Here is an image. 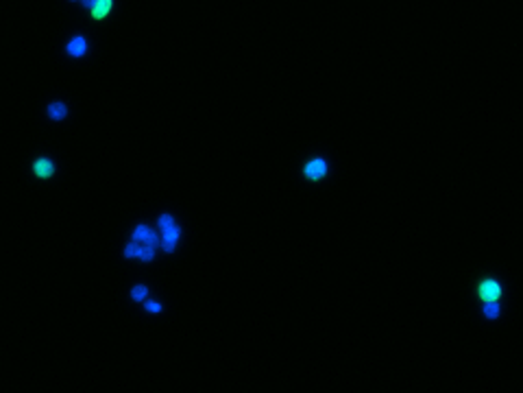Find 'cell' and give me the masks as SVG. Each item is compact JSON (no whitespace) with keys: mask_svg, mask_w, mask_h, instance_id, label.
I'll return each instance as SVG.
<instances>
[{"mask_svg":"<svg viewBox=\"0 0 523 393\" xmlns=\"http://www.w3.org/2000/svg\"><path fill=\"white\" fill-rule=\"evenodd\" d=\"M144 245H149V247H157V234H153V231H149V236L144 238Z\"/></svg>","mask_w":523,"mask_h":393,"instance_id":"obj_14","label":"cell"},{"mask_svg":"<svg viewBox=\"0 0 523 393\" xmlns=\"http://www.w3.org/2000/svg\"><path fill=\"white\" fill-rule=\"evenodd\" d=\"M325 175H327V164H325L323 160H312V162L306 166V177L308 179L318 181V179H323Z\"/></svg>","mask_w":523,"mask_h":393,"instance_id":"obj_2","label":"cell"},{"mask_svg":"<svg viewBox=\"0 0 523 393\" xmlns=\"http://www.w3.org/2000/svg\"><path fill=\"white\" fill-rule=\"evenodd\" d=\"M480 297L484 301H497L501 297V286L495 280H486L480 284Z\"/></svg>","mask_w":523,"mask_h":393,"instance_id":"obj_1","label":"cell"},{"mask_svg":"<svg viewBox=\"0 0 523 393\" xmlns=\"http://www.w3.org/2000/svg\"><path fill=\"white\" fill-rule=\"evenodd\" d=\"M81 2H83V7H85V9H92L96 0H81Z\"/></svg>","mask_w":523,"mask_h":393,"instance_id":"obj_17","label":"cell"},{"mask_svg":"<svg viewBox=\"0 0 523 393\" xmlns=\"http://www.w3.org/2000/svg\"><path fill=\"white\" fill-rule=\"evenodd\" d=\"M175 223V219H172V216H168V214H164L159 219V229H166V228H170V225Z\"/></svg>","mask_w":523,"mask_h":393,"instance_id":"obj_13","label":"cell"},{"mask_svg":"<svg viewBox=\"0 0 523 393\" xmlns=\"http://www.w3.org/2000/svg\"><path fill=\"white\" fill-rule=\"evenodd\" d=\"M90 11H92V18L94 20H103L111 11V0H96L94 7L90 9Z\"/></svg>","mask_w":523,"mask_h":393,"instance_id":"obj_4","label":"cell"},{"mask_svg":"<svg viewBox=\"0 0 523 393\" xmlns=\"http://www.w3.org/2000/svg\"><path fill=\"white\" fill-rule=\"evenodd\" d=\"M65 50H68V55H72V57H83L85 50H88V42H85V37L77 35L74 39H70V42H68Z\"/></svg>","mask_w":523,"mask_h":393,"instance_id":"obj_3","label":"cell"},{"mask_svg":"<svg viewBox=\"0 0 523 393\" xmlns=\"http://www.w3.org/2000/svg\"><path fill=\"white\" fill-rule=\"evenodd\" d=\"M146 310H149V312H159L161 306L157 304V301H149V304H146Z\"/></svg>","mask_w":523,"mask_h":393,"instance_id":"obj_16","label":"cell"},{"mask_svg":"<svg viewBox=\"0 0 523 393\" xmlns=\"http://www.w3.org/2000/svg\"><path fill=\"white\" fill-rule=\"evenodd\" d=\"M153 256H155V251H153V247H149V245H144V247H140V256H138V258H140V260H144V262H151V260H153Z\"/></svg>","mask_w":523,"mask_h":393,"instance_id":"obj_9","label":"cell"},{"mask_svg":"<svg viewBox=\"0 0 523 393\" xmlns=\"http://www.w3.org/2000/svg\"><path fill=\"white\" fill-rule=\"evenodd\" d=\"M53 173H55V166L50 164L48 160H37V162H35V175H37V177L48 179Z\"/></svg>","mask_w":523,"mask_h":393,"instance_id":"obj_5","label":"cell"},{"mask_svg":"<svg viewBox=\"0 0 523 393\" xmlns=\"http://www.w3.org/2000/svg\"><path fill=\"white\" fill-rule=\"evenodd\" d=\"M146 293H149V289H146V286H135V289L131 291V297H133L135 301H142L146 297Z\"/></svg>","mask_w":523,"mask_h":393,"instance_id":"obj_11","label":"cell"},{"mask_svg":"<svg viewBox=\"0 0 523 393\" xmlns=\"http://www.w3.org/2000/svg\"><path fill=\"white\" fill-rule=\"evenodd\" d=\"M149 231H151V229L146 228V225H140V228H135V229H133V240H135V243H138V240L142 243V240H144L146 236H149Z\"/></svg>","mask_w":523,"mask_h":393,"instance_id":"obj_10","label":"cell"},{"mask_svg":"<svg viewBox=\"0 0 523 393\" xmlns=\"http://www.w3.org/2000/svg\"><path fill=\"white\" fill-rule=\"evenodd\" d=\"M161 247H164V251H175L177 240H168V238H164V240H161Z\"/></svg>","mask_w":523,"mask_h":393,"instance_id":"obj_15","label":"cell"},{"mask_svg":"<svg viewBox=\"0 0 523 393\" xmlns=\"http://www.w3.org/2000/svg\"><path fill=\"white\" fill-rule=\"evenodd\" d=\"M484 315L489 317V319H495V317L499 315V306H497V301H486V306H484Z\"/></svg>","mask_w":523,"mask_h":393,"instance_id":"obj_8","label":"cell"},{"mask_svg":"<svg viewBox=\"0 0 523 393\" xmlns=\"http://www.w3.org/2000/svg\"><path fill=\"white\" fill-rule=\"evenodd\" d=\"M161 234H164V238H168V240H179V234H181V229L177 228L175 223L170 225V228H166V229H161Z\"/></svg>","mask_w":523,"mask_h":393,"instance_id":"obj_7","label":"cell"},{"mask_svg":"<svg viewBox=\"0 0 523 393\" xmlns=\"http://www.w3.org/2000/svg\"><path fill=\"white\" fill-rule=\"evenodd\" d=\"M65 114H68V109H65L63 103H50L48 105V116L53 120H62V118H65Z\"/></svg>","mask_w":523,"mask_h":393,"instance_id":"obj_6","label":"cell"},{"mask_svg":"<svg viewBox=\"0 0 523 393\" xmlns=\"http://www.w3.org/2000/svg\"><path fill=\"white\" fill-rule=\"evenodd\" d=\"M124 256H126V258H133V256H140V245H138V243H131V245H126Z\"/></svg>","mask_w":523,"mask_h":393,"instance_id":"obj_12","label":"cell"}]
</instances>
